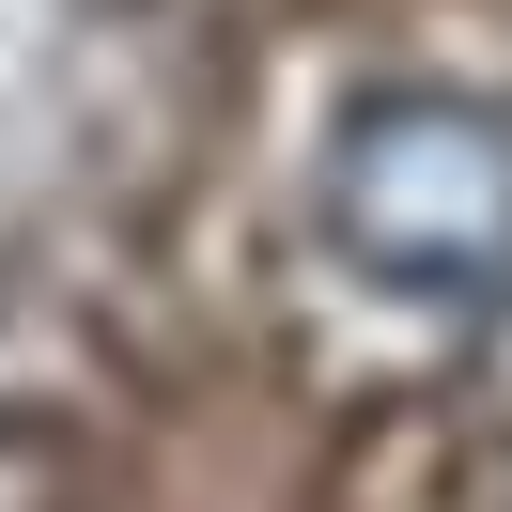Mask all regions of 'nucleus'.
Segmentation results:
<instances>
[{"instance_id":"f257e3e1","label":"nucleus","mask_w":512,"mask_h":512,"mask_svg":"<svg viewBox=\"0 0 512 512\" xmlns=\"http://www.w3.org/2000/svg\"><path fill=\"white\" fill-rule=\"evenodd\" d=\"M326 249L419 311L512 295V109L497 94H357L326 140Z\"/></svg>"}]
</instances>
